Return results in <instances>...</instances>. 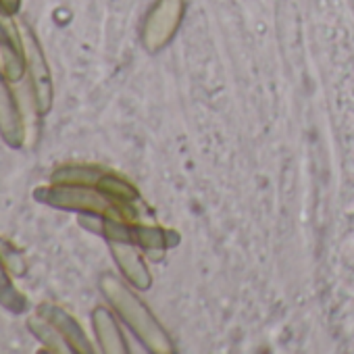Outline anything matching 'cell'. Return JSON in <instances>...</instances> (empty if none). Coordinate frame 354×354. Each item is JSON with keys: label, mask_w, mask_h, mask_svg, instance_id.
<instances>
[{"label": "cell", "mask_w": 354, "mask_h": 354, "mask_svg": "<svg viewBox=\"0 0 354 354\" xmlns=\"http://www.w3.org/2000/svg\"><path fill=\"white\" fill-rule=\"evenodd\" d=\"M92 325H94V331H96V337H98L102 352H106V354L127 352V344H125L121 329L117 327V321L111 315V310L98 306L92 313Z\"/></svg>", "instance_id": "obj_10"}, {"label": "cell", "mask_w": 354, "mask_h": 354, "mask_svg": "<svg viewBox=\"0 0 354 354\" xmlns=\"http://www.w3.org/2000/svg\"><path fill=\"white\" fill-rule=\"evenodd\" d=\"M186 11V0H156V5L146 15L142 28V42L146 50L156 53L175 36Z\"/></svg>", "instance_id": "obj_5"}, {"label": "cell", "mask_w": 354, "mask_h": 354, "mask_svg": "<svg viewBox=\"0 0 354 354\" xmlns=\"http://www.w3.org/2000/svg\"><path fill=\"white\" fill-rule=\"evenodd\" d=\"M34 198L46 207L61 209V211H75L86 213L96 219H117L129 225L140 223V213L133 201H119L113 198L92 186L80 184H50L44 188L34 190Z\"/></svg>", "instance_id": "obj_1"}, {"label": "cell", "mask_w": 354, "mask_h": 354, "mask_svg": "<svg viewBox=\"0 0 354 354\" xmlns=\"http://www.w3.org/2000/svg\"><path fill=\"white\" fill-rule=\"evenodd\" d=\"M0 67L5 75L15 84L26 77V50L21 28L13 15L0 11Z\"/></svg>", "instance_id": "obj_6"}, {"label": "cell", "mask_w": 354, "mask_h": 354, "mask_svg": "<svg viewBox=\"0 0 354 354\" xmlns=\"http://www.w3.org/2000/svg\"><path fill=\"white\" fill-rule=\"evenodd\" d=\"M0 136L11 148H19L26 144V125L21 106L13 88V82L5 75L0 67Z\"/></svg>", "instance_id": "obj_7"}, {"label": "cell", "mask_w": 354, "mask_h": 354, "mask_svg": "<svg viewBox=\"0 0 354 354\" xmlns=\"http://www.w3.org/2000/svg\"><path fill=\"white\" fill-rule=\"evenodd\" d=\"M100 290H102L104 298L111 302V306L119 313V317L131 327V331L142 339V344L148 350H152L156 354H167L173 350L171 339L160 329V325L150 315V310L115 275H102Z\"/></svg>", "instance_id": "obj_2"}, {"label": "cell", "mask_w": 354, "mask_h": 354, "mask_svg": "<svg viewBox=\"0 0 354 354\" xmlns=\"http://www.w3.org/2000/svg\"><path fill=\"white\" fill-rule=\"evenodd\" d=\"M21 9V0H0V11L7 15H15Z\"/></svg>", "instance_id": "obj_15"}, {"label": "cell", "mask_w": 354, "mask_h": 354, "mask_svg": "<svg viewBox=\"0 0 354 354\" xmlns=\"http://www.w3.org/2000/svg\"><path fill=\"white\" fill-rule=\"evenodd\" d=\"M131 240L146 248L152 259H160L162 250L169 246V232L156 225H131Z\"/></svg>", "instance_id": "obj_12"}, {"label": "cell", "mask_w": 354, "mask_h": 354, "mask_svg": "<svg viewBox=\"0 0 354 354\" xmlns=\"http://www.w3.org/2000/svg\"><path fill=\"white\" fill-rule=\"evenodd\" d=\"M0 306L7 308L9 313H15V315L26 313L30 306L28 298L13 283V273L3 259H0Z\"/></svg>", "instance_id": "obj_11"}, {"label": "cell", "mask_w": 354, "mask_h": 354, "mask_svg": "<svg viewBox=\"0 0 354 354\" xmlns=\"http://www.w3.org/2000/svg\"><path fill=\"white\" fill-rule=\"evenodd\" d=\"M111 252L121 269V273L138 288V290H148L150 288V273L142 261V257L138 254L136 246L131 240H109Z\"/></svg>", "instance_id": "obj_9"}, {"label": "cell", "mask_w": 354, "mask_h": 354, "mask_svg": "<svg viewBox=\"0 0 354 354\" xmlns=\"http://www.w3.org/2000/svg\"><path fill=\"white\" fill-rule=\"evenodd\" d=\"M50 182L55 184H80V186H92L113 198L119 201H136L138 198V190L123 177L104 171L100 167H86V165H65L59 167Z\"/></svg>", "instance_id": "obj_3"}, {"label": "cell", "mask_w": 354, "mask_h": 354, "mask_svg": "<svg viewBox=\"0 0 354 354\" xmlns=\"http://www.w3.org/2000/svg\"><path fill=\"white\" fill-rule=\"evenodd\" d=\"M28 329L44 344V348L46 350H50V352H63L65 348H63V344H65V339L59 335V331L42 317V315H32L30 319H28Z\"/></svg>", "instance_id": "obj_13"}, {"label": "cell", "mask_w": 354, "mask_h": 354, "mask_svg": "<svg viewBox=\"0 0 354 354\" xmlns=\"http://www.w3.org/2000/svg\"><path fill=\"white\" fill-rule=\"evenodd\" d=\"M21 36H24V50H26V80L32 86L34 100L40 115H46L53 109L55 88H53V73L46 63V55L34 34V30L28 24H21Z\"/></svg>", "instance_id": "obj_4"}, {"label": "cell", "mask_w": 354, "mask_h": 354, "mask_svg": "<svg viewBox=\"0 0 354 354\" xmlns=\"http://www.w3.org/2000/svg\"><path fill=\"white\" fill-rule=\"evenodd\" d=\"M36 313L42 315L59 331V335L65 339L67 350L77 352V354H92L94 352V346L90 344L86 331L65 308H61L57 304H40Z\"/></svg>", "instance_id": "obj_8"}, {"label": "cell", "mask_w": 354, "mask_h": 354, "mask_svg": "<svg viewBox=\"0 0 354 354\" xmlns=\"http://www.w3.org/2000/svg\"><path fill=\"white\" fill-rule=\"evenodd\" d=\"M0 259L7 263V267L11 269V273L15 277H21L26 273V259H24V254L3 236H0Z\"/></svg>", "instance_id": "obj_14"}]
</instances>
